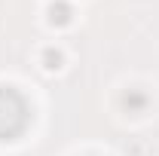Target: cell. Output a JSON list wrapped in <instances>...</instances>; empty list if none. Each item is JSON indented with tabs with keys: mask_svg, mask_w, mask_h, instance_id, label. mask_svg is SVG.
Returning a JSON list of instances; mask_svg holds the SVG:
<instances>
[{
	"mask_svg": "<svg viewBox=\"0 0 159 156\" xmlns=\"http://www.w3.org/2000/svg\"><path fill=\"white\" fill-rule=\"evenodd\" d=\"M46 61H49V64H46V67H58V61H61V55H58V52H52V49H49V52H46Z\"/></svg>",
	"mask_w": 159,
	"mask_h": 156,
	"instance_id": "6da1fadb",
	"label": "cell"
}]
</instances>
